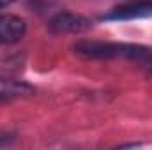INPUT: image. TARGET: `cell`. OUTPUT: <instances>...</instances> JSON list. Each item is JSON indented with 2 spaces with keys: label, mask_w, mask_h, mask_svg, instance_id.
Returning <instances> with one entry per match:
<instances>
[{
  "label": "cell",
  "mask_w": 152,
  "mask_h": 150,
  "mask_svg": "<svg viewBox=\"0 0 152 150\" xmlns=\"http://www.w3.org/2000/svg\"><path fill=\"white\" fill-rule=\"evenodd\" d=\"M11 2H14V0H0V7H4V5H9Z\"/></svg>",
  "instance_id": "5"
},
{
  "label": "cell",
  "mask_w": 152,
  "mask_h": 150,
  "mask_svg": "<svg viewBox=\"0 0 152 150\" xmlns=\"http://www.w3.org/2000/svg\"><path fill=\"white\" fill-rule=\"evenodd\" d=\"M28 94H32V87H28L21 81H16V79L0 78V101H7V99L28 95Z\"/></svg>",
  "instance_id": "4"
},
{
  "label": "cell",
  "mask_w": 152,
  "mask_h": 150,
  "mask_svg": "<svg viewBox=\"0 0 152 150\" xmlns=\"http://www.w3.org/2000/svg\"><path fill=\"white\" fill-rule=\"evenodd\" d=\"M25 21L14 14H2L0 16V42L12 44L18 42L25 36Z\"/></svg>",
  "instance_id": "2"
},
{
  "label": "cell",
  "mask_w": 152,
  "mask_h": 150,
  "mask_svg": "<svg viewBox=\"0 0 152 150\" xmlns=\"http://www.w3.org/2000/svg\"><path fill=\"white\" fill-rule=\"evenodd\" d=\"M76 53L88 57V58H108V57H151L149 50L138 46H126V44H110V42H80L76 46Z\"/></svg>",
  "instance_id": "1"
},
{
  "label": "cell",
  "mask_w": 152,
  "mask_h": 150,
  "mask_svg": "<svg viewBox=\"0 0 152 150\" xmlns=\"http://www.w3.org/2000/svg\"><path fill=\"white\" fill-rule=\"evenodd\" d=\"M50 27L53 32H81L88 28V21L73 12H60L51 20Z\"/></svg>",
  "instance_id": "3"
}]
</instances>
